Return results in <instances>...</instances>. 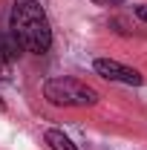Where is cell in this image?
Masks as SVG:
<instances>
[{
  "mask_svg": "<svg viewBox=\"0 0 147 150\" xmlns=\"http://www.w3.org/2000/svg\"><path fill=\"white\" fill-rule=\"evenodd\" d=\"M136 15H139V18L147 23V6H136Z\"/></svg>",
  "mask_w": 147,
  "mask_h": 150,
  "instance_id": "cell-6",
  "label": "cell"
},
{
  "mask_svg": "<svg viewBox=\"0 0 147 150\" xmlns=\"http://www.w3.org/2000/svg\"><path fill=\"white\" fill-rule=\"evenodd\" d=\"M46 144H49V150H78L61 130H46Z\"/></svg>",
  "mask_w": 147,
  "mask_h": 150,
  "instance_id": "cell-5",
  "label": "cell"
},
{
  "mask_svg": "<svg viewBox=\"0 0 147 150\" xmlns=\"http://www.w3.org/2000/svg\"><path fill=\"white\" fill-rule=\"evenodd\" d=\"M0 110H6V104H3V98H0Z\"/></svg>",
  "mask_w": 147,
  "mask_h": 150,
  "instance_id": "cell-8",
  "label": "cell"
},
{
  "mask_svg": "<svg viewBox=\"0 0 147 150\" xmlns=\"http://www.w3.org/2000/svg\"><path fill=\"white\" fill-rule=\"evenodd\" d=\"M9 29L23 52L46 55L52 46V26H49V18L37 0H15L12 3Z\"/></svg>",
  "mask_w": 147,
  "mask_h": 150,
  "instance_id": "cell-1",
  "label": "cell"
},
{
  "mask_svg": "<svg viewBox=\"0 0 147 150\" xmlns=\"http://www.w3.org/2000/svg\"><path fill=\"white\" fill-rule=\"evenodd\" d=\"M92 69L101 75V78H107V81H118V84H127V87H141V81H144L139 69L124 67V64H118L112 58H95Z\"/></svg>",
  "mask_w": 147,
  "mask_h": 150,
  "instance_id": "cell-3",
  "label": "cell"
},
{
  "mask_svg": "<svg viewBox=\"0 0 147 150\" xmlns=\"http://www.w3.org/2000/svg\"><path fill=\"white\" fill-rule=\"evenodd\" d=\"M23 52L20 43L12 38V32H0V67H12L18 55Z\"/></svg>",
  "mask_w": 147,
  "mask_h": 150,
  "instance_id": "cell-4",
  "label": "cell"
},
{
  "mask_svg": "<svg viewBox=\"0 0 147 150\" xmlns=\"http://www.w3.org/2000/svg\"><path fill=\"white\" fill-rule=\"evenodd\" d=\"M92 3H98V6H118L121 0H92Z\"/></svg>",
  "mask_w": 147,
  "mask_h": 150,
  "instance_id": "cell-7",
  "label": "cell"
},
{
  "mask_svg": "<svg viewBox=\"0 0 147 150\" xmlns=\"http://www.w3.org/2000/svg\"><path fill=\"white\" fill-rule=\"evenodd\" d=\"M43 98L55 107H95L98 104V90L78 78H49L43 84Z\"/></svg>",
  "mask_w": 147,
  "mask_h": 150,
  "instance_id": "cell-2",
  "label": "cell"
}]
</instances>
